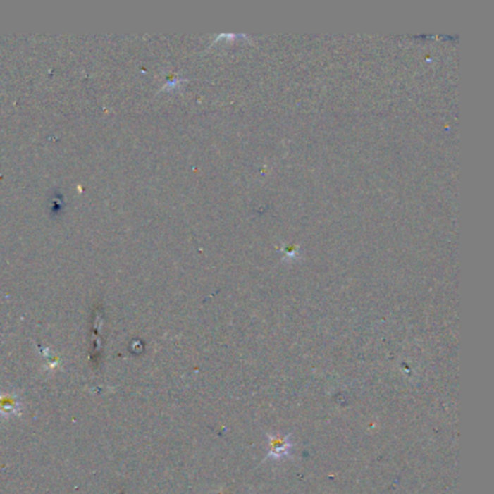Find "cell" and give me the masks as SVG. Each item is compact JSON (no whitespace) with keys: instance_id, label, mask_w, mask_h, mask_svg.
I'll return each instance as SVG.
<instances>
[{"instance_id":"obj_1","label":"cell","mask_w":494,"mask_h":494,"mask_svg":"<svg viewBox=\"0 0 494 494\" xmlns=\"http://www.w3.org/2000/svg\"><path fill=\"white\" fill-rule=\"evenodd\" d=\"M22 409L20 400L13 393H0V416L4 419L19 413Z\"/></svg>"}]
</instances>
